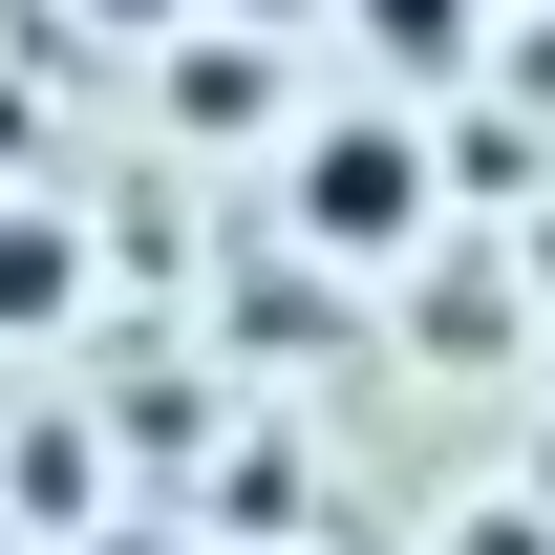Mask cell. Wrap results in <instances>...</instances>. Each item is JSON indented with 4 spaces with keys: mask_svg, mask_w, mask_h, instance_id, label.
Wrapping results in <instances>:
<instances>
[{
    "mask_svg": "<svg viewBox=\"0 0 555 555\" xmlns=\"http://www.w3.org/2000/svg\"><path fill=\"white\" fill-rule=\"evenodd\" d=\"M107 22H171V0H107Z\"/></svg>",
    "mask_w": 555,
    "mask_h": 555,
    "instance_id": "277c9868",
    "label": "cell"
},
{
    "mask_svg": "<svg viewBox=\"0 0 555 555\" xmlns=\"http://www.w3.org/2000/svg\"><path fill=\"white\" fill-rule=\"evenodd\" d=\"M299 214H321L343 257H406L427 235V150L385 129V107H343V129H299Z\"/></svg>",
    "mask_w": 555,
    "mask_h": 555,
    "instance_id": "6da1fadb",
    "label": "cell"
},
{
    "mask_svg": "<svg viewBox=\"0 0 555 555\" xmlns=\"http://www.w3.org/2000/svg\"><path fill=\"white\" fill-rule=\"evenodd\" d=\"M235 22H299V0H235Z\"/></svg>",
    "mask_w": 555,
    "mask_h": 555,
    "instance_id": "5b68a950",
    "label": "cell"
},
{
    "mask_svg": "<svg viewBox=\"0 0 555 555\" xmlns=\"http://www.w3.org/2000/svg\"><path fill=\"white\" fill-rule=\"evenodd\" d=\"M0 321H65V235L43 214H0Z\"/></svg>",
    "mask_w": 555,
    "mask_h": 555,
    "instance_id": "3957f363",
    "label": "cell"
},
{
    "mask_svg": "<svg viewBox=\"0 0 555 555\" xmlns=\"http://www.w3.org/2000/svg\"><path fill=\"white\" fill-rule=\"evenodd\" d=\"M363 22H385V65H406V86H449V65H470V0H363Z\"/></svg>",
    "mask_w": 555,
    "mask_h": 555,
    "instance_id": "7a4b0ae2",
    "label": "cell"
}]
</instances>
